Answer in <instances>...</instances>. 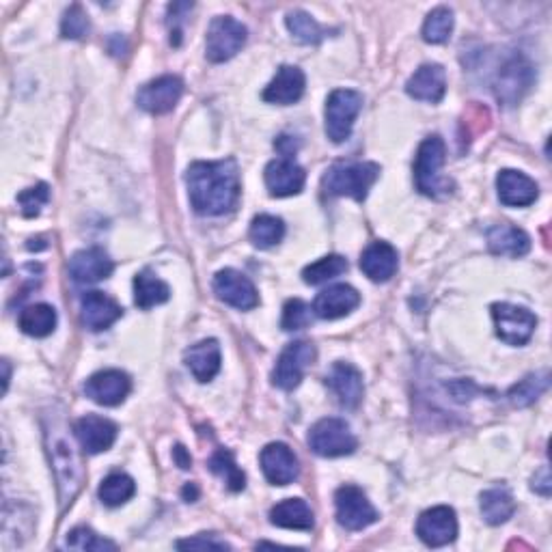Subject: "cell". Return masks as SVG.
Listing matches in <instances>:
<instances>
[{
	"mask_svg": "<svg viewBox=\"0 0 552 552\" xmlns=\"http://www.w3.org/2000/svg\"><path fill=\"white\" fill-rule=\"evenodd\" d=\"M134 492H136V483L126 473L108 475L102 481V486L98 490L100 501L104 505H108V507H119L123 503H128L132 499V496H134Z\"/></svg>",
	"mask_w": 552,
	"mask_h": 552,
	"instance_id": "34",
	"label": "cell"
},
{
	"mask_svg": "<svg viewBox=\"0 0 552 552\" xmlns=\"http://www.w3.org/2000/svg\"><path fill=\"white\" fill-rule=\"evenodd\" d=\"M363 108V95L352 89H337L326 100V136L333 143H345L352 136L354 121Z\"/></svg>",
	"mask_w": 552,
	"mask_h": 552,
	"instance_id": "5",
	"label": "cell"
},
{
	"mask_svg": "<svg viewBox=\"0 0 552 552\" xmlns=\"http://www.w3.org/2000/svg\"><path fill=\"white\" fill-rule=\"evenodd\" d=\"M175 460H177V464L182 466V468H190V464H192L190 455L186 453L184 447H175Z\"/></svg>",
	"mask_w": 552,
	"mask_h": 552,
	"instance_id": "48",
	"label": "cell"
},
{
	"mask_svg": "<svg viewBox=\"0 0 552 552\" xmlns=\"http://www.w3.org/2000/svg\"><path fill=\"white\" fill-rule=\"evenodd\" d=\"M326 386L333 391L337 402L343 408L354 410V408H358V404L363 402V393H365L363 376H361V371H358L350 363H335L326 378Z\"/></svg>",
	"mask_w": 552,
	"mask_h": 552,
	"instance_id": "19",
	"label": "cell"
},
{
	"mask_svg": "<svg viewBox=\"0 0 552 552\" xmlns=\"http://www.w3.org/2000/svg\"><path fill=\"white\" fill-rule=\"evenodd\" d=\"M315 361V345L309 341H294L281 352L272 369V384L283 391H294Z\"/></svg>",
	"mask_w": 552,
	"mask_h": 552,
	"instance_id": "8",
	"label": "cell"
},
{
	"mask_svg": "<svg viewBox=\"0 0 552 552\" xmlns=\"http://www.w3.org/2000/svg\"><path fill=\"white\" fill-rule=\"evenodd\" d=\"M417 535L425 546L432 548L451 544L458 537V518H455V512L447 505L427 509L417 522Z\"/></svg>",
	"mask_w": 552,
	"mask_h": 552,
	"instance_id": "15",
	"label": "cell"
},
{
	"mask_svg": "<svg viewBox=\"0 0 552 552\" xmlns=\"http://www.w3.org/2000/svg\"><path fill=\"white\" fill-rule=\"evenodd\" d=\"M335 507L337 522L348 531H363L380 518L367 494L356 486H341L335 494Z\"/></svg>",
	"mask_w": 552,
	"mask_h": 552,
	"instance_id": "11",
	"label": "cell"
},
{
	"mask_svg": "<svg viewBox=\"0 0 552 552\" xmlns=\"http://www.w3.org/2000/svg\"><path fill=\"white\" fill-rule=\"evenodd\" d=\"M132 391V380L128 374L119 369H104L93 374L85 384V395L91 402L113 408L126 402V397Z\"/></svg>",
	"mask_w": 552,
	"mask_h": 552,
	"instance_id": "14",
	"label": "cell"
},
{
	"mask_svg": "<svg viewBox=\"0 0 552 552\" xmlns=\"http://www.w3.org/2000/svg\"><path fill=\"white\" fill-rule=\"evenodd\" d=\"M488 248L501 257H524L531 251V238L520 227L494 225L488 231Z\"/></svg>",
	"mask_w": 552,
	"mask_h": 552,
	"instance_id": "28",
	"label": "cell"
},
{
	"mask_svg": "<svg viewBox=\"0 0 552 552\" xmlns=\"http://www.w3.org/2000/svg\"><path fill=\"white\" fill-rule=\"evenodd\" d=\"M248 236H251V242L257 248H272L279 244L285 236V223L281 218L270 216V214H259L253 218L251 223V231H248Z\"/></svg>",
	"mask_w": 552,
	"mask_h": 552,
	"instance_id": "33",
	"label": "cell"
},
{
	"mask_svg": "<svg viewBox=\"0 0 552 552\" xmlns=\"http://www.w3.org/2000/svg\"><path fill=\"white\" fill-rule=\"evenodd\" d=\"M479 507H481L483 520L492 524V527L507 522L516 512V503L512 499V494L503 488H494V490L483 492Z\"/></svg>",
	"mask_w": 552,
	"mask_h": 552,
	"instance_id": "32",
	"label": "cell"
},
{
	"mask_svg": "<svg viewBox=\"0 0 552 552\" xmlns=\"http://www.w3.org/2000/svg\"><path fill=\"white\" fill-rule=\"evenodd\" d=\"M453 33V11L447 7H436L423 24V39L427 44H445Z\"/></svg>",
	"mask_w": 552,
	"mask_h": 552,
	"instance_id": "39",
	"label": "cell"
},
{
	"mask_svg": "<svg viewBox=\"0 0 552 552\" xmlns=\"http://www.w3.org/2000/svg\"><path fill=\"white\" fill-rule=\"evenodd\" d=\"M184 95V82L177 76H160L147 82L136 95V102L149 115H167Z\"/></svg>",
	"mask_w": 552,
	"mask_h": 552,
	"instance_id": "13",
	"label": "cell"
},
{
	"mask_svg": "<svg viewBox=\"0 0 552 552\" xmlns=\"http://www.w3.org/2000/svg\"><path fill=\"white\" fill-rule=\"evenodd\" d=\"M399 266V255L389 242L369 244L361 255V270L374 283L391 281Z\"/></svg>",
	"mask_w": 552,
	"mask_h": 552,
	"instance_id": "26",
	"label": "cell"
},
{
	"mask_svg": "<svg viewBox=\"0 0 552 552\" xmlns=\"http://www.w3.org/2000/svg\"><path fill=\"white\" fill-rule=\"evenodd\" d=\"M246 44V26L231 16L212 20L205 39V57L212 63H225L236 57Z\"/></svg>",
	"mask_w": 552,
	"mask_h": 552,
	"instance_id": "7",
	"label": "cell"
},
{
	"mask_svg": "<svg viewBox=\"0 0 552 552\" xmlns=\"http://www.w3.org/2000/svg\"><path fill=\"white\" fill-rule=\"evenodd\" d=\"M447 91L445 69L436 63L421 65L406 82V93L419 102H440Z\"/></svg>",
	"mask_w": 552,
	"mask_h": 552,
	"instance_id": "22",
	"label": "cell"
},
{
	"mask_svg": "<svg viewBox=\"0 0 552 552\" xmlns=\"http://www.w3.org/2000/svg\"><path fill=\"white\" fill-rule=\"evenodd\" d=\"M117 432L119 430L113 421L106 417H98V414H87V417L78 419L74 425L76 440L80 447L91 455L104 453L113 447L117 440Z\"/></svg>",
	"mask_w": 552,
	"mask_h": 552,
	"instance_id": "18",
	"label": "cell"
},
{
	"mask_svg": "<svg viewBox=\"0 0 552 552\" xmlns=\"http://www.w3.org/2000/svg\"><path fill=\"white\" fill-rule=\"evenodd\" d=\"M361 305V294L350 285H333L317 294L313 302V313L320 320H339V317L350 315Z\"/></svg>",
	"mask_w": 552,
	"mask_h": 552,
	"instance_id": "21",
	"label": "cell"
},
{
	"mask_svg": "<svg viewBox=\"0 0 552 552\" xmlns=\"http://www.w3.org/2000/svg\"><path fill=\"white\" fill-rule=\"evenodd\" d=\"M192 210L201 216H223L240 201V169L233 158L195 162L186 173Z\"/></svg>",
	"mask_w": 552,
	"mask_h": 552,
	"instance_id": "1",
	"label": "cell"
},
{
	"mask_svg": "<svg viewBox=\"0 0 552 552\" xmlns=\"http://www.w3.org/2000/svg\"><path fill=\"white\" fill-rule=\"evenodd\" d=\"M548 384H550L548 371H542V374H531L524 380H520L518 384H514L512 389H509L507 397H509V402H512V406H516V408L531 406L537 397L548 391Z\"/></svg>",
	"mask_w": 552,
	"mask_h": 552,
	"instance_id": "36",
	"label": "cell"
},
{
	"mask_svg": "<svg viewBox=\"0 0 552 552\" xmlns=\"http://www.w3.org/2000/svg\"><path fill=\"white\" fill-rule=\"evenodd\" d=\"M177 548H179V550H188V548H192V550H197V548H201V550H229L231 546H229L227 542H223V540H216L214 535L207 537V535L203 533V535H199V537H190V540L177 542Z\"/></svg>",
	"mask_w": 552,
	"mask_h": 552,
	"instance_id": "45",
	"label": "cell"
},
{
	"mask_svg": "<svg viewBox=\"0 0 552 552\" xmlns=\"http://www.w3.org/2000/svg\"><path fill=\"white\" fill-rule=\"evenodd\" d=\"M533 490L540 492L542 496L550 494V471H548V466H544L542 471L533 477Z\"/></svg>",
	"mask_w": 552,
	"mask_h": 552,
	"instance_id": "46",
	"label": "cell"
},
{
	"mask_svg": "<svg viewBox=\"0 0 552 552\" xmlns=\"http://www.w3.org/2000/svg\"><path fill=\"white\" fill-rule=\"evenodd\" d=\"M89 29H91L89 16L80 5H72L65 11L61 22V35L65 39H82L89 33Z\"/></svg>",
	"mask_w": 552,
	"mask_h": 552,
	"instance_id": "42",
	"label": "cell"
},
{
	"mask_svg": "<svg viewBox=\"0 0 552 552\" xmlns=\"http://www.w3.org/2000/svg\"><path fill=\"white\" fill-rule=\"evenodd\" d=\"M197 494H199V492H197L195 486H186V488H184V496H186V499L195 501V499H197Z\"/></svg>",
	"mask_w": 552,
	"mask_h": 552,
	"instance_id": "49",
	"label": "cell"
},
{
	"mask_svg": "<svg viewBox=\"0 0 552 552\" xmlns=\"http://www.w3.org/2000/svg\"><path fill=\"white\" fill-rule=\"evenodd\" d=\"M3 369H5V380H3V382H5V389H3V391L7 393V389H9V378H11V371H9V363H7V361H3Z\"/></svg>",
	"mask_w": 552,
	"mask_h": 552,
	"instance_id": "50",
	"label": "cell"
},
{
	"mask_svg": "<svg viewBox=\"0 0 552 552\" xmlns=\"http://www.w3.org/2000/svg\"><path fill=\"white\" fill-rule=\"evenodd\" d=\"M48 201H50V188H48V184H37L33 188H26L24 192H20V195H18L20 212L26 218L39 216Z\"/></svg>",
	"mask_w": 552,
	"mask_h": 552,
	"instance_id": "41",
	"label": "cell"
},
{
	"mask_svg": "<svg viewBox=\"0 0 552 552\" xmlns=\"http://www.w3.org/2000/svg\"><path fill=\"white\" fill-rule=\"evenodd\" d=\"M214 292L220 300L225 302V305H229L233 309L251 311L259 305V294H257L253 281L233 268L220 270L214 276Z\"/></svg>",
	"mask_w": 552,
	"mask_h": 552,
	"instance_id": "12",
	"label": "cell"
},
{
	"mask_svg": "<svg viewBox=\"0 0 552 552\" xmlns=\"http://www.w3.org/2000/svg\"><path fill=\"white\" fill-rule=\"evenodd\" d=\"M115 264L102 248H85L69 259V276L80 285H93L108 279Z\"/></svg>",
	"mask_w": 552,
	"mask_h": 552,
	"instance_id": "20",
	"label": "cell"
},
{
	"mask_svg": "<svg viewBox=\"0 0 552 552\" xmlns=\"http://www.w3.org/2000/svg\"><path fill=\"white\" fill-rule=\"evenodd\" d=\"M378 177L380 167L376 162H341L326 171L322 184L328 197H350L354 201H365Z\"/></svg>",
	"mask_w": 552,
	"mask_h": 552,
	"instance_id": "3",
	"label": "cell"
},
{
	"mask_svg": "<svg viewBox=\"0 0 552 552\" xmlns=\"http://www.w3.org/2000/svg\"><path fill=\"white\" fill-rule=\"evenodd\" d=\"M274 147L281 151L283 158H292L296 154V149H298V145L292 141V136H281L279 141L274 143Z\"/></svg>",
	"mask_w": 552,
	"mask_h": 552,
	"instance_id": "47",
	"label": "cell"
},
{
	"mask_svg": "<svg viewBox=\"0 0 552 552\" xmlns=\"http://www.w3.org/2000/svg\"><path fill=\"white\" fill-rule=\"evenodd\" d=\"M266 186L272 197H294L307 182L305 169L294 158H276L266 167Z\"/></svg>",
	"mask_w": 552,
	"mask_h": 552,
	"instance_id": "16",
	"label": "cell"
},
{
	"mask_svg": "<svg viewBox=\"0 0 552 552\" xmlns=\"http://www.w3.org/2000/svg\"><path fill=\"white\" fill-rule=\"evenodd\" d=\"M305 87H307V78L302 74V69L296 65H283L272 78L270 85L266 87L264 100L279 106L296 104L302 95H305Z\"/></svg>",
	"mask_w": 552,
	"mask_h": 552,
	"instance_id": "23",
	"label": "cell"
},
{
	"mask_svg": "<svg viewBox=\"0 0 552 552\" xmlns=\"http://www.w3.org/2000/svg\"><path fill=\"white\" fill-rule=\"evenodd\" d=\"M309 447L322 458H341L356 451L358 440L343 419H322L309 432Z\"/></svg>",
	"mask_w": 552,
	"mask_h": 552,
	"instance_id": "6",
	"label": "cell"
},
{
	"mask_svg": "<svg viewBox=\"0 0 552 552\" xmlns=\"http://www.w3.org/2000/svg\"><path fill=\"white\" fill-rule=\"evenodd\" d=\"M285 24L289 33H292L300 44H307V46H315L320 44V41L328 35V31L324 29V26L317 24L309 13L305 11H289L287 18H285Z\"/></svg>",
	"mask_w": 552,
	"mask_h": 552,
	"instance_id": "35",
	"label": "cell"
},
{
	"mask_svg": "<svg viewBox=\"0 0 552 552\" xmlns=\"http://www.w3.org/2000/svg\"><path fill=\"white\" fill-rule=\"evenodd\" d=\"M533 78V65L522 54H514L499 67V72L494 76V95L505 106H514L531 89Z\"/></svg>",
	"mask_w": 552,
	"mask_h": 552,
	"instance_id": "9",
	"label": "cell"
},
{
	"mask_svg": "<svg viewBox=\"0 0 552 552\" xmlns=\"http://www.w3.org/2000/svg\"><path fill=\"white\" fill-rule=\"evenodd\" d=\"M82 307V324H85L93 333H100L113 326L123 315V309L117 300L102 292H87L80 300Z\"/></svg>",
	"mask_w": 552,
	"mask_h": 552,
	"instance_id": "24",
	"label": "cell"
},
{
	"mask_svg": "<svg viewBox=\"0 0 552 552\" xmlns=\"http://www.w3.org/2000/svg\"><path fill=\"white\" fill-rule=\"evenodd\" d=\"M445 141L440 136H427L414 158V184L425 197H445L451 192V179L440 173L445 164Z\"/></svg>",
	"mask_w": 552,
	"mask_h": 552,
	"instance_id": "4",
	"label": "cell"
},
{
	"mask_svg": "<svg viewBox=\"0 0 552 552\" xmlns=\"http://www.w3.org/2000/svg\"><path fill=\"white\" fill-rule=\"evenodd\" d=\"M190 9H192L190 3L169 5V33H171V44L173 46L182 44V22H184V16Z\"/></svg>",
	"mask_w": 552,
	"mask_h": 552,
	"instance_id": "44",
	"label": "cell"
},
{
	"mask_svg": "<svg viewBox=\"0 0 552 552\" xmlns=\"http://www.w3.org/2000/svg\"><path fill=\"white\" fill-rule=\"evenodd\" d=\"M270 522L274 527L281 529H294V531H311L315 518L311 507L302 499H287L279 505L272 507Z\"/></svg>",
	"mask_w": 552,
	"mask_h": 552,
	"instance_id": "29",
	"label": "cell"
},
{
	"mask_svg": "<svg viewBox=\"0 0 552 552\" xmlns=\"http://www.w3.org/2000/svg\"><path fill=\"white\" fill-rule=\"evenodd\" d=\"M492 320L496 326V335L507 345L529 343L537 326V317L529 309L509 305V302L492 305Z\"/></svg>",
	"mask_w": 552,
	"mask_h": 552,
	"instance_id": "10",
	"label": "cell"
},
{
	"mask_svg": "<svg viewBox=\"0 0 552 552\" xmlns=\"http://www.w3.org/2000/svg\"><path fill=\"white\" fill-rule=\"evenodd\" d=\"M311 324V307L305 302L294 298L283 307V330H302Z\"/></svg>",
	"mask_w": 552,
	"mask_h": 552,
	"instance_id": "43",
	"label": "cell"
},
{
	"mask_svg": "<svg viewBox=\"0 0 552 552\" xmlns=\"http://www.w3.org/2000/svg\"><path fill=\"white\" fill-rule=\"evenodd\" d=\"M261 471L272 486H289L298 479L300 466L294 451L283 443H270L259 455Z\"/></svg>",
	"mask_w": 552,
	"mask_h": 552,
	"instance_id": "17",
	"label": "cell"
},
{
	"mask_svg": "<svg viewBox=\"0 0 552 552\" xmlns=\"http://www.w3.org/2000/svg\"><path fill=\"white\" fill-rule=\"evenodd\" d=\"M496 190H499V199L507 207H527L535 203L540 188L529 175H524L514 169H505L496 177Z\"/></svg>",
	"mask_w": 552,
	"mask_h": 552,
	"instance_id": "25",
	"label": "cell"
},
{
	"mask_svg": "<svg viewBox=\"0 0 552 552\" xmlns=\"http://www.w3.org/2000/svg\"><path fill=\"white\" fill-rule=\"evenodd\" d=\"M184 361L190 369V374L195 376L199 382H210L216 378L220 371V363H223V356H220V345L216 339H203L195 345H190L184 354Z\"/></svg>",
	"mask_w": 552,
	"mask_h": 552,
	"instance_id": "27",
	"label": "cell"
},
{
	"mask_svg": "<svg viewBox=\"0 0 552 552\" xmlns=\"http://www.w3.org/2000/svg\"><path fill=\"white\" fill-rule=\"evenodd\" d=\"M20 330L29 337H48L57 328V311L50 305H31L20 313Z\"/></svg>",
	"mask_w": 552,
	"mask_h": 552,
	"instance_id": "31",
	"label": "cell"
},
{
	"mask_svg": "<svg viewBox=\"0 0 552 552\" xmlns=\"http://www.w3.org/2000/svg\"><path fill=\"white\" fill-rule=\"evenodd\" d=\"M67 548L85 550V552H91V550H117V546L113 542L102 540L98 533L87 529V527H76L74 531H69Z\"/></svg>",
	"mask_w": 552,
	"mask_h": 552,
	"instance_id": "40",
	"label": "cell"
},
{
	"mask_svg": "<svg viewBox=\"0 0 552 552\" xmlns=\"http://www.w3.org/2000/svg\"><path fill=\"white\" fill-rule=\"evenodd\" d=\"M210 468L212 473L218 475L227 483V488L231 492H240L246 486V477L242 473V468L233 460V453L227 449H218L212 458H210Z\"/></svg>",
	"mask_w": 552,
	"mask_h": 552,
	"instance_id": "38",
	"label": "cell"
},
{
	"mask_svg": "<svg viewBox=\"0 0 552 552\" xmlns=\"http://www.w3.org/2000/svg\"><path fill=\"white\" fill-rule=\"evenodd\" d=\"M345 270H348V259L341 255H328L313 261V264L302 270V281L307 285H322L330 279H337Z\"/></svg>",
	"mask_w": 552,
	"mask_h": 552,
	"instance_id": "37",
	"label": "cell"
},
{
	"mask_svg": "<svg viewBox=\"0 0 552 552\" xmlns=\"http://www.w3.org/2000/svg\"><path fill=\"white\" fill-rule=\"evenodd\" d=\"M44 438H46V451L50 458L54 481H57L61 512H65V509L76 501L82 486H85V479H87L85 464L80 460L74 438L69 434L61 414H54V412L46 414Z\"/></svg>",
	"mask_w": 552,
	"mask_h": 552,
	"instance_id": "2",
	"label": "cell"
},
{
	"mask_svg": "<svg viewBox=\"0 0 552 552\" xmlns=\"http://www.w3.org/2000/svg\"><path fill=\"white\" fill-rule=\"evenodd\" d=\"M171 298V289L158 276L151 274L149 270L136 274L134 279V302L138 309H154L162 302H167Z\"/></svg>",
	"mask_w": 552,
	"mask_h": 552,
	"instance_id": "30",
	"label": "cell"
}]
</instances>
